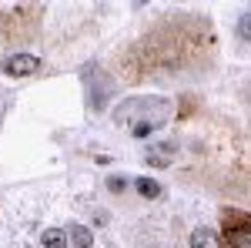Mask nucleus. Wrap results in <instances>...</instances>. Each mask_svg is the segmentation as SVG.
Here are the masks:
<instances>
[{"mask_svg":"<svg viewBox=\"0 0 251 248\" xmlns=\"http://www.w3.org/2000/svg\"><path fill=\"white\" fill-rule=\"evenodd\" d=\"M117 124H124L134 138H148L168 121V104L164 101H127L114 114Z\"/></svg>","mask_w":251,"mask_h":248,"instance_id":"1","label":"nucleus"},{"mask_svg":"<svg viewBox=\"0 0 251 248\" xmlns=\"http://www.w3.org/2000/svg\"><path fill=\"white\" fill-rule=\"evenodd\" d=\"M225 248H251V215H225Z\"/></svg>","mask_w":251,"mask_h":248,"instance_id":"2","label":"nucleus"},{"mask_svg":"<svg viewBox=\"0 0 251 248\" xmlns=\"http://www.w3.org/2000/svg\"><path fill=\"white\" fill-rule=\"evenodd\" d=\"M37 67H40V60L34 54H10L3 60V74H10V77H30Z\"/></svg>","mask_w":251,"mask_h":248,"instance_id":"3","label":"nucleus"},{"mask_svg":"<svg viewBox=\"0 0 251 248\" xmlns=\"http://www.w3.org/2000/svg\"><path fill=\"white\" fill-rule=\"evenodd\" d=\"M191 248H218V235L211 228H198L191 235Z\"/></svg>","mask_w":251,"mask_h":248,"instance_id":"4","label":"nucleus"},{"mask_svg":"<svg viewBox=\"0 0 251 248\" xmlns=\"http://www.w3.org/2000/svg\"><path fill=\"white\" fill-rule=\"evenodd\" d=\"M40 248H67V238L60 228H47L44 238H40Z\"/></svg>","mask_w":251,"mask_h":248,"instance_id":"5","label":"nucleus"},{"mask_svg":"<svg viewBox=\"0 0 251 248\" xmlns=\"http://www.w3.org/2000/svg\"><path fill=\"white\" fill-rule=\"evenodd\" d=\"M168 154H174V144H171V141H168V144H161V148H151L148 161H151V165H168V161H171Z\"/></svg>","mask_w":251,"mask_h":248,"instance_id":"6","label":"nucleus"},{"mask_svg":"<svg viewBox=\"0 0 251 248\" xmlns=\"http://www.w3.org/2000/svg\"><path fill=\"white\" fill-rule=\"evenodd\" d=\"M67 235L74 238V245H77V248H91V231L84 228V225H71Z\"/></svg>","mask_w":251,"mask_h":248,"instance_id":"7","label":"nucleus"},{"mask_svg":"<svg viewBox=\"0 0 251 248\" xmlns=\"http://www.w3.org/2000/svg\"><path fill=\"white\" fill-rule=\"evenodd\" d=\"M137 191H141L144 198H157V194H161V185H157L154 178H137Z\"/></svg>","mask_w":251,"mask_h":248,"instance_id":"8","label":"nucleus"},{"mask_svg":"<svg viewBox=\"0 0 251 248\" xmlns=\"http://www.w3.org/2000/svg\"><path fill=\"white\" fill-rule=\"evenodd\" d=\"M238 34H241V40H251V14L238 20Z\"/></svg>","mask_w":251,"mask_h":248,"instance_id":"9","label":"nucleus"}]
</instances>
